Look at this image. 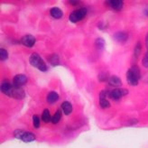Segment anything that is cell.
Segmentation results:
<instances>
[{
	"mask_svg": "<svg viewBox=\"0 0 148 148\" xmlns=\"http://www.w3.org/2000/svg\"><path fill=\"white\" fill-rule=\"evenodd\" d=\"M108 3L110 5L111 8H113L116 11L121 10L123 7V5H124L122 0H111V1H108Z\"/></svg>",
	"mask_w": 148,
	"mask_h": 148,
	"instance_id": "obj_10",
	"label": "cell"
},
{
	"mask_svg": "<svg viewBox=\"0 0 148 148\" xmlns=\"http://www.w3.org/2000/svg\"><path fill=\"white\" fill-rule=\"evenodd\" d=\"M7 58H8V53H7V51L5 49L1 48L0 49V59H1V61L4 62L7 60Z\"/></svg>",
	"mask_w": 148,
	"mask_h": 148,
	"instance_id": "obj_18",
	"label": "cell"
},
{
	"mask_svg": "<svg viewBox=\"0 0 148 148\" xmlns=\"http://www.w3.org/2000/svg\"><path fill=\"white\" fill-rule=\"evenodd\" d=\"M62 109L65 115H70L72 112V106L69 101H64L62 104Z\"/></svg>",
	"mask_w": 148,
	"mask_h": 148,
	"instance_id": "obj_13",
	"label": "cell"
},
{
	"mask_svg": "<svg viewBox=\"0 0 148 148\" xmlns=\"http://www.w3.org/2000/svg\"><path fill=\"white\" fill-rule=\"evenodd\" d=\"M42 119L43 120V122H45V123H48L51 120V116L50 114V111L48 109L43 110L42 115Z\"/></svg>",
	"mask_w": 148,
	"mask_h": 148,
	"instance_id": "obj_15",
	"label": "cell"
},
{
	"mask_svg": "<svg viewBox=\"0 0 148 148\" xmlns=\"http://www.w3.org/2000/svg\"><path fill=\"white\" fill-rule=\"evenodd\" d=\"M25 91L23 90V88L20 87H16L13 84L8 97L14 98L16 99H23L25 98Z\"/></svg>",
	"mask_w": 148,
	"mask_h": 148,
	"instance_id": "obj_5",
	"label": "cell"
},
{
	"mask_svg": "<svg viewBox=\"0 0 148 148\" xmlns=\"http://www.w3.org/2000/svg\"><path fill=\"white\" fill-rule=\"evenodd\" d=\"M96 46L98 49H103V47L105 46V41L102 38H99L96 40Z\"/></svg>",
	"mask_w": 148,
	"mask_h": 148,
	"instance_id": "obj_21",
	"label": "cell"
},
{
	"mask_svg": "<svg viewBox=\"0 0 148 148\" xmlns=\"http://www.w3.org/2000/svg\"><path fill=\"white\" fill-rule=\"evenodd\" d=\"M58 99H59V95L54 91H51L47 95V101L50 104H53V103L58 101Z\"/></svg>",
	"mask_w": 148,
	"mask_h": 148,
	"instance_id": "obj_14",
	"label": "cell"
},
{
	"mask_svg": "<svg viewBox=\"0 0 148 148\" xmlns=\"http://www.w3.org/2000/svg\"><path fill=\"white\" fill-rule=\"evenodd\" d=\"M142 63H143V65H144V67L148 68V51L145 53V55L144 56L143 61H142Z\"/></svg>",
	"mask_w": 148,
	"mask_h": 148,
	"instance_id": "obj_23",
	"label": "cell"
},
{
	"mask_svg": "<svg viewBox=\"0 0 148 148\" xmlns=\"http://www.w3.org/2000/svg\"><path fill=\"white\" fill-rule=\"evenodd\" d=\"M128 34L125 32H117L114 34V39L117 42H125L127 41Z\"/></svg>",
	"mask_w": 148,
	"mask_h": 148,
	"instance_id": "obj_9",
	"label": "cell"
},
{
	"mask_svg": "<svg viewBox=\"0 0 148 148\" xmlns=\"http://www.w3.org/2000/svg\"><path fill=\"white\" fill-rule=\"evenodd\" d=\"M21 42L24 44L25 46L26 47H33L34 45V43H35V38L31 35V34H27V35H25L22 37V39H21Z\"/></svg>",
	"mask_w": 148,
	"mask_h": 148,
	"instance_id": "obj_8",
	"label": "cell"
},
{
	"mask_svg": "<svg viewBox=\"0 0 148 148\" xmlns=\"http://www.w3.org/2000/svg\"><path fill=\"white\" fill-rule=\"evenodd\" d=\"M87 14V9L86 8H80L78 10H75L72 12L70 16V21L72 23H77V22L82 20Z\"/></svg>",
	"mask_w": 148,
	"mask_h": 148,
	"instance_id": "obj_4",
	"label": "cell"
},
{
	"mask_svg": "<svg viewBox=\"0 0 148 148\" xmlns=\"http://www.w3.org/2000/svg\"><path fill=\"white\" fill-rule=\"evenodd\" d=\"M141 78V74H140V70L136 65L131 67L127 72V82L131 86H136L138 84V81Z\"/></svg>",
	"mask_w": 148,
	"mask_h": 148,
	"instance_id": "obj_1",
	"label": "cell"
},
{
	"mask_svg": "<svg viewBox=\"0 0 148 148\" xmlns=\"http://www.w3.org/2000/svg\"><path fill=\"white\" fill-rule=\"evenodd\" d=\"M108 83L111 86H114V87H120L122 84V81L121 79L118 78L117 76H110L108 79Z\"/></svg>",
	"mask_w": 148,
	"mask_h": 148,
	"instance_id": "obj_12",
	"label": "cell"
},
{
	"mask_svg": "<svg viewBox=\"0 0 148 148\" xmlns=\"http://www.w3.org/2000/svg\"><path fill=\"white\" fill-rule=\"evenodd\" d=\"M70 3H73L72 5H77L79 3V1H70Z\"/></svg>",
	"mask_w": 148,
	"mask_h": 148,
	"instance_id": "obj_26",
	"label": "cell"
},
{
	"mask_svg": "<svg viewBox=\"0 0 148 148\" xmlns=\"http://www.w3.org/2000/svg\"><path fill=\"white\" fill-rule=\"evenodd\" d=\"M33 123H34V127L35 128H38L40 127V117L37 115L33 116Z\"/></svg>",
	"mask_w": 148,
	"mask_h": 148,
	"instance_id": "obj_20",
	"label": "cell"
},
{
	"mask_svg": "<svg viewBox=\"0 0 148 148\" xmlns=\"http://www.w3.org/2000/svg\"><path fill=\"white\" fill-rule=\"evenodd\" d=\"M29 62H30L32 66L37 68L41 71H47V66H46L45 62H43L42 57H40V55L37 54L36 53H34L31 54L30 58H29Z\"/></svg>",
	"mask_w": 148,
	"mask_h": 148,
	"instance_id": "obj_2",
	"label": "cell"
},
{
	"mask_svg": "<svg viewBox=\"0 0 148 148\" xmlns=\"http://www.w3.org/2000/svg\"><path fill=\"white\" fill-rule=\"evenodd\" d=\"M141 47H142V46H141V43H140V42H137L136 46V48H135V55H136V58L138 57V55L140 54V53H141V51H142V48H141Z\"/></svg>",
	"mask_w": 148,
	"mask_h": 148,
	"instance_id": "obj_22",
	"label": "cell"
},
{
	"mask_svg": "<svg viewBox=\"0 0 148 148\" xmlns=\"http://www.w3.org/2000/svg\"><path fill=\"white\" fill-rule=\"evenodd\" d=\"M99 105L102 108H108L110 107V103L107 99H99Z\"/></svg>",
	"mask_w": 148,
	"mask_h": 148,
	"instance_id": "obj_19",
	"label": "cell"
},
{
	"mask_svg": "<svg viewBox=\"0 0 148 148\" xmlns=\"http://www.w3.org/2000/svg\"><path fill=\"white\" fill-rule=\"evenodd\" d=\"M127 93H128L127 90H125V88H116V90L109 91L108 97L114 100H117L120 98H122L123 96H125Z\"/></svg>",
	"mask_w": 148,
	"mask_h": 148,
	"instance_id": "obj_6",
	"label": "cell"
},
{
	"mask_svg": "<svg viewBox=\"0 0 148 148\" xmlns=\"http://www.w3.org/2000/svg\"><path fill=\"white\" fill-rule=\"evenodd\" d=\"M27 82V77L25 74H17L13 79V84L16 87H22L25 85Z\"/></svg>",
	"mask_w": 148,
	"mask_h": 148,
	"instance_id": "obj_7",
	"label": "cell"
},
{
	"mask_svg": "<svg viewBox=\"0 0 148 148\" xmlns=\"http://www.w3.org/2000/svg\"><path fill=\"white\" fill-rule=\"evenodd\" d=\"M145 45H146L147 51H148V34H146V36H145Z\"/></svg>",
	"mask_w": 148,
	"mask_h": 148,
	"instance_id": "obj_25",
	"label": "cell"
},
{
	"mask_svg": "<svg viewBox=\"0 0 148 148\" xmlns=\"http://www.w3.org/2000/svg\"><path fill=\"white\" fill-rule=\"evenodd\" d=\"M99 80L100 81H105V80H108V76H107V73H103V74H100V75L99 76Z\"/></svg>",
	"mask_w": 148,
	"mask_h": 148,
	"instance_id": "obj_24",
	"label": "cell"
},
{
	"mask_svg": "<svg viewBox=\"0 0 148 148\" xmlns=\"http://www.w3.org/2000/svg\"><path fill=\"white\" fill-rule=\"evenodd\" d=\"M14 136L16 137V139L22 140L25 143H30L33 142L35 140V136L31 132L28 131H24V130H16L14 132Z\"/></svg>",
	"mask_w": 148,
	"mask_h": 148,
	"instance_id": "obj_3",
	"label": "cell"
},
{
	"mask_svg": "<svg viewBox=\"0 0 148 148\" xmlns=\"http://www.w3.org/2000/svg\"><path fill=\"white\" fill-rule=\"evenodd\" d=\"M145 16H148V7H147V8L145 10Z\"/></svg>",
	"mask_w": 148,
	"mask_h": 148,
	"instance_id": "obj_27",
	"label": "cell"
},
{
	"mask_svg": "<svg viewBox=\"0 0 148 148\" xmlns=\"http://www.w3.org/2000/svg\"><path fill=\"white\" fill-rule=\"evenodd\" d=\"M61 118H62V112L60 110H57L55 114L53 116V117H51V123L53 124H57L59 123V121L61 120Z\"/></svg>",
	"mask_w": 148,
	"mask_h": 148,
	"instance_id": "obj_17",
	"label": "cell"
},
{
	"mask_svg": "<svg viewBox=\"0 0 148 148\" xmlns=\"http://www.w3.org/2000/svg\"><path fill=\"white\" fill-rule=\"evenodd\" d=\"M50 14H51V16H53V18H56V19H60L63 16L62 11L59 8V7H53V8L50 10Z\"/></svg>",
	"mask_w": 148,
	"mask_h": 148,
	"instance_id": "obj_11",
	"label": "cell"
},
{
	"mask_svg": "<svg viewBox=\"0 0 148 148\" xmlns=\"http://www.w3.org/2000/svg\"><path fill=\"white\" fill-rule=\"evenodd\" d=\"M49 62L53 66H57L60 64V60H59V56L57 54L51 55L49 58Z\"/></svg>",
	"mask_w": 148,
	"mask_h": 148,
	"instance_id": "obj_16",
	"label": "cell"
}]
</instances>
